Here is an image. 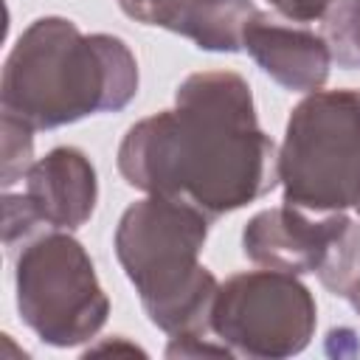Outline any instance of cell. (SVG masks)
I'll return each mask as SVG.
<instances>
[{"mask_svg": "<svg viewBox=\"0 0 360 360\" xmlns=\"http://www.w3.org/2000/svg\"><path fill=\"white\" fill-rule=\"evenodd\" d=\"M118 169L129 186L183 200L208 219L278 183L276 146L256 121L248 82L231 70L191 73L172 110L129 127Z\"/></svg>", "mask_w": 360, "mask_h": 360, "instance_id": "obj_1", "label": "cell"}, {"mask_svg": "<svg viewBox=\"0 0 360 360\" xmlns=\"http://www.w3.org/2000/svg\"><path fill=\"white\" fill-rule=\"evenodd\" d=\"M135 90L138 65L118 37H87L65 17H42L8 53L0 101L3 115L31 129H53L93 112H115Z\"/></svg>", "mask_w": 360, "mask_h": 360, "instance_id": "obj_2", "label": "cell"}, {"mask_svg": "<svg viewBox=\"0 0 360 360\" xmlns=\"http://www.w3.org/2000/svg\"><path fill=\"white\" fill-rule=\"evenodd\" d=\"M208 217L160 194L129 205L115 228V253L149 321L172 338H205L217 278L200 264Z\"/></svg>", "mask_w": 360, "mask_h": 360, "instance_id": "obj_3", "label": "cell"}, {"mask_svg": "<svg viewBox=\"0 0 360 360\" xmlns=\"http://www.w3.org/2000/svg\"><path fill=\"white\" fill-rule=\"evenodd\" d=\"M284 202L343 211L360 194V90H315L290 115L278 152Z\"/></svg>", "mask_w": 360, "mask_h": 360, "instance_id": "obj_4", "label": "cell"}, {"mask_svg": "<svg viewBox=\"0 0 360 360\" xmlns=\"http://www.w3.org/2000/svg\"><path fill=\"white\" fill-rule=\"evenodd\" d=\"M17 307L51 346H79L104 326L110 301L87 250L62 231H45L17 259Z\"/></svg>", "mask_w": 360, "mask_h": 360, "instance_id": "obj_5", "label": "cell"}, {"mask_svg": "<svg viewBox=\"0 0 360 360\" xmlns=\"http://www.w3.org/2000/svg\"><path fill=\"white\" fill-rule=\"evenodd\" d=\"M309 290L281 270L231 276L214 298L211 332L242 357H290L307 349L315 332Z\"/></svg>", "mask_w": 360, "mask_h": 360, "instance_id": "obj_6", "label": "cell"}, {"mask_svg": "<svg viewBox=\"0 0 360 360\" xmlns=\"http://www.w3.org/2000/svg\"><path fill=\"white\" fill-rule=\"evenodd\" d=\"M22 194L3 197L6 248L45 231H73L84 225L96 208V169L84 152L56 146L25 172Z\"/></svg>", "mask_w": 360, "mask_h": 360, "instance_id": "obj_7", "label": "cell"}, {"mask_svg": "<svg viewBox=\"0 0 360 360\" xmlns=\"http://www.w3.org/2000/svg\"><path fill=\"white\" fill-rule=\"evenodd\" d=\"M346 225L349 217L340 211L323 219H312L304 208L284 202L278 208L256 214L248 222L242 233V248L253 264L292 276L315 273Z\"/></svg>", "mask_w": 360, "mask_h": 360, "instance_id": "obj_8", "label": "cell"}, {"mask_svg": "<svg viewBox=\"0 0 360 360\" xmlns=\"http://www.w3.org/2000/svg\"><path fill=\"white\" fill-rule=\"evenodd\" d=\"M242 48L273 82L287 90L315 93L329 79L332 53L326 39L307 28L284 25L262 11L248 22Z\"/></svg>", "mask_w": 360, "mask_h": 360, "instance_id": "obj_9", "label": "cell"}, {"mask_svg": "<svg viewBox=\"0 0 360 360\" xmlns=\"http://www.w3.org/2000/svg\"><path fill=\"white\" fill-rule=\"evenodd\" d=\"M259 14L250 0H183L166 28L205 51H239L248 22Z\"/></svg>", "mask_w": 360, "mask_h": 360, "instance_id": "obj_10", "label": "cell"}, {"mask_svg": "<svg viewBox=\"0 0 360 360\" xmlns=\"http://www.w3.org/2000/svg\"><path fill=\"white\" fill-rule=\"evenodd\" d=\"M321 284L352 304V309L360 315V225L349 219L321 267L315 270Z\"/></svg>", "mask_w": 360, "mask_h": 360, "instance_id": "obj_11", "label": "cell"}, {"mask_svg": "<svg viewBox=\"0 0 360 360\" xmlns=\"http://www.w3.org/2000/svg\"><path fill=\"white\" fill-rule=\"evenodd\" d=\"M323 39L340 68H360V0H338L326 14Z\"/></svg>", "mask_w": 360, "mask_h": 360, "instance_id": "obj_12", "label": "cell"}, {"mask_svg": "<svg viewBox=\"0 0 360 360\" xmlns=\"http://www.w3.org/2000/svg\"><path fill=\"white\" fill-rule=\"evenodd\" d=\"M31 127L3 115V188L25 177L31 169Z\"/></svg>", "mask_w": 360, "mask_h": 360, "instance_id": "obj_13", "label": "cell"}, {"mask_svg": "<svg viewBox=\"0 0 360 360\" xmlns=\"http://www.w3.org/2000/svg\"><path fill=\"white\" fill-rule=\"evenodd\" d=\"M180 3L183 0H118V6L124 8L127 17L146 22V25H160V28H166L169 17L174 14V8Z\"/></svg>", "mask_w": 360, "mask_h": 360, "instance_id": "obj_14", "label": "cell"}, {"mask_svg": "<svg viewBox=\"0 0 360 360\" xmlns=\"http://www.w3.org/2000/svg\"><path fill=\"white\" fill-rule=\"evenodd\" d=\"M335 0H270V6H276L284 17L295 20V22H312L318 17H323L332 8Z\"/></svg>", "mask_w": 360, "mask_h": 360, "instance_id": "obj_15", "label": "cell"}, {"mask_svg": "<svg viewBox=\"0 0 360 360\" xmlns=\"http://www.w3.org/2000/svg\"><path fill=\"white\" fill-rule=\"evenodd\" d=\"M354 208H357V214H360V194H357V200H354Z\"/></svg>", "mask_w": 360, "mask_h": 360, "instance_id": "obj_16", "label": "cell"}]
</instances>
